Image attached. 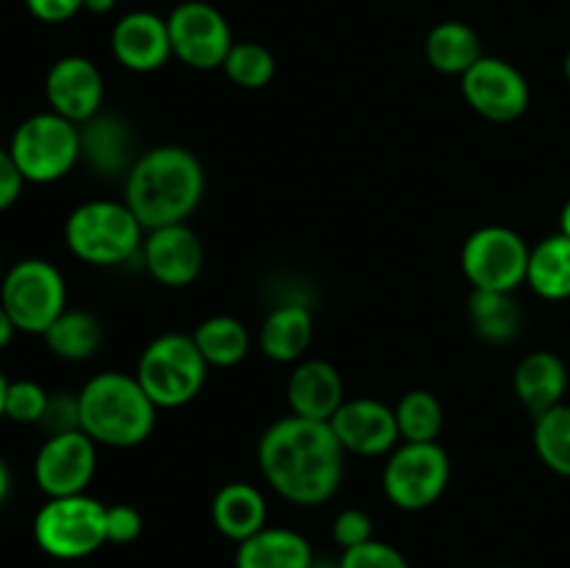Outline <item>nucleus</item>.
I'll return each mask as SVG.
<instances>
[{
    "label": "nucleus",
    "instance_id": "obj_1",
    "mask_svg": "<svg viewBox=\"0 0 570 568\" xmlns=\"http://www.w3.org/2000/svg\"><path fill=\"white\" fill-rule=\"evenodd\" d=\"M256 462L265 482L282 499L298 507H317L340 490L345 449L328 421L289 412L262 432Z\"/></svg>",
    "mask_w": 570,
    "mask_h": 568
},
{
    "label": "nucleus",
    "instance_id": "obj_2",
    "mask_svg": "<svg viewBox=\"0 0 570 568\" xmlns=\"http://www.w3.org/2000/svg\"><path fill=\"white\" fill-rule=\"evenodd\" d=\"M206 189L198 156L181 145H159L137 156L126 176V204L145 232L187 223Z\"/></svg>",
    "mask_w": 570,
    "mask_h": 568
},
{
    "label": "nucleus",
    "instance_id": "obj_3",
    "mask_svg": "<svg viewBox=\"0 0 570 568\" xmlns=\"http://www.w3.org/2000/svg\"><path fill=\"white\" fill-rule=\"evenodd\" d=\"M81 432L98 445L134 449L156 429L159 407L148 399L137 376L122 371H104L78 390Z\"/></svg>",
    "mask_w": 570,
    "mask_h": 568
},
{
    "label": "nucleus",
    "instance_id": "obj_4",
    "mask_svg": "<svg viewBox=\"0 0 570 568\" xmlns=\"http://www.w3.org/2000/svg\"><path fill=\"white\" fill-rule=\"evenodd\" d=\"M65 243L87 265L117 267L142 251L145 226L126 200H87L67 217Z\"/></svg>",
    "mask_w": 570,
    "mask_h": 568
},
{
    "label": "nucleus",
    "instance_id": "obj_5",
    "mask_svg": "<svg viewBox=\"0 0 570 568\" xmlns=\"http://www.w3.org/2000/svg\"><path fill=\"white\" fill-rule=\"evenodd\" d=\"M206 360L193 334H159L145 345L137 362V382L159 410H178L200 395L206 384Z\"/></svg>",
    "mask_w": 570,
    "mask_h": 568
},
{
    "label": "nucleus",
    "instance_id": "obj_6",
    "mask_svg": "<svg viewBox=\"0 0 570 568\" xmlns=\"http://www.w3.org/2000/svg\"><path fill=\"white\" fill-rule=\"evenodd\" d=\"M9 154L26 182L53 184L81 159V128L50 109L39 111L14 128Z\"/></svg>",
    "mask_w": 570,
    "mask_h": 568
},
{
    "label": "nucleus",
    "instance_id": "obj_7",
    "mask_svg": "<svg viewBox=\"0 0 570 568\" xmlns=\"http://www.w3.org/2000/svg\"><path fill=\"white\" fill-rule=\"evenodd\" d=\"M33 540L56 560H81L106 543V505L87 493L56 496L33 516Z\"/></svg>",
    "mask_w": 570,
    "mask_h": 568
},
{
    "label": "nucleus",
    "instance_id": "obj_8",
    "mask_svg": "<svg viewBox=\"0 0 570 568\" xmlns=\"http://www.w3.org/2000/svg\"><path fill=\"white\" fill-rule=\"evenodd\" d=\"M0 304L14 321L17 332L42 337L50 323L67 310V282L53 262L28 256L6 271Z\"/></svg>",
    "mask_w": 570,
    "mask_h": 568
},
{
    "label": "nucleus",
    "instance_id": "obj_9",
    "mask_svg": "<svg viewBox=\"0 0 570 568\" xmlns=\"http://www.w3.org/2000/svg\"><path fill=\"white\" fill-rule=\"evenodd\" d=\"M451 460L440 443H399L382 471L384 496L393 507L421 512L445 493Z\"/></svg>",
    "mask_w": 570,
    "mask_h": 568
},
{
    "label": "nucleus",
    "instance_id": "obj_10",
    "mask_svg": "<svg viewBox=\"0 0 570 568\" xmlns=\"http://www.w3.org/2000/svg\"><path fill=\"white\" fill-rule=\"evenodd\" d=\"M532 248L518 232L507 226L476 228L462 245V273L473 290L515 293L527 284Z\"/></svg>",
    "mask_w": 570,
    "mask_h": 568
},
{
    "label": "nucleus",
    "instance_id": "obj_11",
    "mask_svg": "<svg viewBox=\"0 0 570 568\" xmlns=\"http://www.w3.org/2000/svg\"><path fill=\"white\" fill-rule=\"evenodd\" d=\"M173 56L193 70H217L232 50V26L220 9L204 0H184L167 14Z\"/></svg>",
    "mask_w": 570,
    "mask_h": 568
},
{
    "label": "nucleus",
    "instance_id": "obj_12",
    "mask_svg": "<svg viewBox=\"0 0 570 568\" xmlns=\"http://www.w3.org/2000/svg\"><path fill=\"white\" fill-rule=\"evenodd\" d=\"M98 468V443L81 429L48 434L33 457V479L48 499L87 493Z\"/></svg>",
    "mask_w": 570,
    "mask_h": 568
},
{
    "label": "nucleus",
    "instance_id": "obj_13",
    "mask_svg": "<svg viewBox=\"0 0 570 568\" xmlns=\"http://www.w3.org/2000/svg\"><path fill=\"white\" fill-rule=\"evenodd\" d=\"M462 95L468 106L490 123L518 120L532 100L523 72L499 56H482L462 76Z\"/></svg>",
    "mask_w": 570,
    "mask_h": 568
},
{
    "label": "nucleus",
    "instance_id": "obj_14",
    "mask_svg": "<svg viewBox=\"0 0 570 568\" xmlns=\"http://www.w3.org/2000/svg\"><path fill=\"white\" fill-rule=\"evenodd\" d=\"M45 98H48L50 111L81 126L100 115L104 76L87 56H61L45 76Z\"/></svg>",
    "mask_w": 570,
    "mask_h": 568
},
{
    "label": "nucleus",
    "instance_id": "obj_15",
    "mask_svg": "<svg viewBox=\"0 0 570 568\" xmlns=\"http://www.w3.org/2000/svg\"><path fill=\"white\" fill-rule=\"evenodd\" d=\"M328 423H332L345 454H390L401 440L393 407L376 399H365V395L362 399H345Z\"/></svg>",
    "mask_w": 570,
    "mask_h": 568
},
{
    "label": "nucleus",
    "instance_id": "obj_16",
    "mask_svg": "<svg viewBox=\"0 0 570 568\" xmlns=\"http://www.w3.org/2000/svg\"><path fill=\"white\" fill-rule=\"evenodd\" d=\"M139 254L150 278L165 287H187L204 271V245L187 223L145 232Z\"/></svg>",
    "mask_w": 570,
    "mask_h": 568
},
{
    "label": "nucleus",
    "instance_id": "obj_17",
    "mask_svg": "<svg viewBox=\"0 0 570 568\" xmlns=\"http://www.w3.org/2000/svg\"><path fill=\"white\" fill-rule=\"evenodd\" d=\"M111 53L126 70L154 72L173 56L167 17L154 11H128L111 28Z\"/></svg>",
    "mask_w": 570,
    "mask_h": 568
},
{
    "label": "nucleus",
    "instance_id": "obj_18",
    "mask_svg": "<svg viewBox=\"0 0 570 568\" xmlns=\"http://www.w3.org/2000/svg\"><path fill=\"white\" fill-rule=\"evenodd\" d=\"M287 401L293 415L312 421H332L343 407L345 388L337 368L326 360H304L295 365L287 382Z\"/></svg>",
    "mask_w": 570,
    "mask_h": 568
},
{
    "label": "nucleus",
    "instance_id": "obj_19",
    "mask_svg": "<svg viewBox=\"0 0 570 568\" xmlns=\"http://www.w3.org/2000/svg\"><path fill=\"white\" fill-rule=\"evenodd\" d=\"M81 156L100 176H128L137 161L134 134L126 120L115 115H95L81 123Z\"/></svg>",
    "mask_w": 570,
    "mask_h": 568
},
{
    "label": "nucleus",
    "instance_id": "obj_20",
    "mask_svg": "<svg viewBox=\"0 0 570 568\" xmlns=\"http://www.w3.org/2000/svg\"><path fill=\"white\" fill-rule=\"evenodd\" d=\"M512 388L518 401L527 407L532 415L562 404L568 393V368L554 351H532L523 356L512 373Z\"/></svg>",
    "mask_w": 570,
    "mask_h": 568
},
{
    "label": "nucleus",
    "instance_id": "obj_21",
    "mask_svg": "<svg viewBox=\"0 0 570 568\" xmlns=\"http://www.w3.org/2000/svg\"><path fill=\"white\" fill-rule=\"evenodd\" d=\"M315 562L309 540L287 527H265L237 543L234 568H309Z\"/></svg>",
    "mask_w": 570,
    "mask_h": 568
},
{
    "label": "nucleus",
    "instance_id": "obj_22",
    "mask_svg": "<svg viewBox=\"0 0 570 568\" xmlns=\"http://www.w3.org/2000/svg\"><path fill=\"white\" fill-rule=\"evenodd\" d=\"M212 523L228 540H248L267 527V501L256 484L228 482L212 499Z\"/></svg>",
    "mask_w": 570,
    "mask_h": 568
},
{
    "label": "nucleus",
    "instance_id": "obj_23",
    "mask_svg": "<svg viewBox=\"0 0 570 568\" xmlns=\"http://www.w3.org/2000/svg\"><path fill=\"white\" fill-rule=\"evenodd\" d=\"M315 321L304 304H278L259 329V349L273 362H298L312 345Z\"/></svg>",
    "mask_w": 570,
    "mask_h": 568
},
{
    "label": "nucleus",
    "instance_id": "obj_24",
    "mask_svg": "<svg viewBox=\"0 0 570 568\" xmlns=\"http://www.w3.org/2000/svg\"><path fill=\"white\" fill-rule=\"evenodd\" d=\"M482 39L471 26L460 20H445L434 26L426 37V59L443 76H465L482 59Z\"/></svg>",
    "mask_w": 570,
    "mask_h": 568
},
{
    "label": "nucleus",
    "instance_id": "obj_25",
    "mask_svg": "<svg viewBox=\"0 0 570 568\" xmlns=\"http://www.w3.org/2000/svg\"><path fill=\"white\" fill-rule=\"evenodd\" d=\"M527 284L546 301L570 298V237L551 234L529 254Z\"/></svg>",
    "mask_w": 570,
    "mask_h": 568
},
{
    "label": "nucleus",
    "instance_id": "obj_26",
    "mask_svg": "<svg viewBox=\"0 0 570 568\" xmlns=\"http://www.w3.org/2000/svg\"><path fill=\"white\" fill-rule=\"evenodd\" d=\"M468 317L473 332L488 343H512L521 334V306L512 293H493V290H473L468 301Z\"/></svg>",
    "mask_w": 570,
    "mask_h": 568
},
{
    "label": "nucleus",
    "instance_id": "obj_27",
    "mask_svg": "<svg viewBox=\"0 0 570 568\" xmlns=\"http://www.w3.org/2000/svg\"><path fill=\"white\" fill-rule=\"evenodd\" d=\"M45 345L53 356L67 362H83L100 349V340H104V329L100 321L87 310H65L53 323L48 326V332L42 334Z\"/></svg>",
    "mask_w": 570,
    "mask_h": 568
},
{
    "label": "nucleus",
    "instance_id": "obj_28",
    "mask_svg": "<svg viewBox=\"0 0 570 568\" xmlns=\"http://www.w3.org/2000/svg\"><path fill=\"white\" fill-rule=\"evenodd\" d=\"M195 345L206 365L215 368H234L248 356L250 334L243 321L232 315H212L200 321L193 332Z\"/></svg>",
    "mask_w": 570,
    "mask_h": 568
},
{
    "label": "nucleus",
    "instance_id": "obj_29",
    "mask_svg": "<svg viewBox=\"0 0 570 568\" xmlns=\"http://www.w3.org/2000/svg\"><path fill=\"white\" fill-rule=\"evenodd\" d=\"M393 410L401 443H438L445 423V412L438 395L429 390H410L401 395Z\"/></svg>",
    "mask_w": 570,
    "mask_h": 568
},
{
    "label": "nucleus",
    "instance_id": "obj_30",
    "mask_svg": "<svg viewBox=\"0 0 570 568\" xmlns=\"http://www.w3.org/2000/svg\"><path fill=\"white\" fill-rule=\"evenodd\" d=\"M532 443L549 471L570 479V404H557L534 415Z\"/></svg>",
    "mask_w": 570,
    "mask_h": 568
},
{
    "label": "nucleus",
    "instance_id": "obj_31",
    "mask_svg": "<svg viewBox=\"0 0 570 568\" xmlns=\"http://www.w3.org/2000/svg\"><path fill=\"white\" fill-rule=\"evenodd\" d=\"M223 72L237 87L262 89L276 76V59L259 42H234L226 61H223Z\"/></svg>",
    "mask_w": 570,
    "mask_h": 568
},
{
    "label": "nucleus",
    "instance_id": "obj_32",
    "mask_svg": "<svg viewBox=\"0 0 570 568\" xmlns=\"http://www.w3.org/2000/svg\"><path fill=\"white\" fill-rule=\"evenodd\" d=\"M50 393L39 382L31 379H17L9 382L6 393V418L14 423H42L45 410H48Z\"/></svg>",
    "mask_w": 570,
    "mask_h": 568
},
{
    "label": "nucleus",
    "instance_id": "obj_33",
    "mask_svg": "<svg viewBox=\"0 0 570 568\" xmlns=\"http://www.w3.org/2000/svg\"><path fill=\"white\" fill-rule=\"evenodd\" d=\"M340 568H410V562L395 546L373 538L354 549H345L340 557Z\"/></svg>",
    "mask_w": 570,
    "mask_h": 568
},
{
    "label": "nucleus",
    "instance_id": "obj_34",
    "mask_svg": "<svg viewBox=\"0 0 570 568\" xmlns=\"http://www.w3.org/2000/svg\"><path fill=\"white\" fill-rule=\"evenodd\" d=\"M332 535L343 551L367 543V540H373L371 516L365 510H360V507H348V510L337 512V518L332 523Z\"/></svg>",
    "mask_w": 570,
    "mask_h": 568
},
{
    "label": "nucleus",
    "instance_id": "obj_35",
    "mask_svg": "<svg viewBox=\"0 0 570 568\" xmlns=\"http://www.w3.org/2000/svg\"><path fill=\"white\" fill-rule=\"evenodd\" d=\"M142 535V512L131 505L106 507V543L126 546Z\"/></svg>",
    "mask_w": 570,
    "mask_h": 568
},
{
    "label": "nucleus",
    "instance_id": "obj_36",
    "mask_svg": "<svg viewBox=\"0 0 570 568\" xmlns=\"http://www.w3.org/2000/svg\"><path fill=\"white\" fill-rule=\"evenodd\" d=\"M39 427L48 429V434L72 432L81 429V410H78V393H50L48 410H45L42 423Z\"/></svg>",
    "mask_w": 570,
    "mask_h": 568
},
{
    "label": "nucleus",
    "instance_id": "obj_37",
    "mask_svg": "<svg viewBox=\"0 0 570 568\" xmlns=\"http://www.w3.org/2000/svg\"><path fill=\"white\" fill-rule=\"evenodd\" d=\"M22 187H26V178H22L20 167L11 159L9 148H0V212L20 200Z\"/></svg>",
    "mask_w": 570,
    "mask_h": 568
},
{
    "label": "nucleus",
    "instance_id": "obj_38",
    "mask_svg": "<svg viewBox=\"0 0 570 568\" xmlns=\"http://www.w3.org/2000/svg\"><path fill=\"white\" fill-rule=\"evenodd\" d=\"M26 9L39 22L59 26V22L72 20L83 9V0H26Z\"/></svg>",
    "mask_w": 570,
    "mask_h": 568
},
{
    "label": "nucleus",
    "instance_id": "obj_39",
    "mask_svg": "<svg viewBox=\"0 0 570 568\" xmlns=\"http://www.w3.org/2000/svg\"><path fill=\"white\" fill-rule=\"evenodd\" d=\"M14 334H17L14 321H11L9 312H6L3 304H0V349H6V345L11 343V340H14Z\"/></svg>",
    "mask_w": 570,
    "mask_h": 568
},
{
    "label": "nucleus",
    "instance_id": "obj_40",
    "mask_svg": "<svg viewBox=\"0 0 570 568\" xmlns=\"http://www.w3.org/2000/svg\"><path fill=\"white\" fill-rule=\"evenodd\" d=\"M11 496V471L9 466H6V460L0 457V510H3V505L9 501Z\"/></svg>",
    "mask_w": 570,
    "mask_h": 568
},
{
    "label": "nucleus",
    "instance_id": "obj_41",
    "mask_svg": "<svg viewBox=\"0 0 570 568\" xmlns=\"http://www.w3.org/2000/svg\"><path fill=\"white\" fill-rule=\"evenodd\" d=\"M117 6V0H83V9L92 11V14H109Z\"/></svg>",
    "mask_w": 570,
    "mask_h": 568
},
{
    "label": "nucleus",
    "instance_id": "obj_42",
    "mask_svg": "<svg viewBox=\"0 0 570 568\" xmlns=\"http://www.w3.org/2000/svg\"><path fill=\"white\" fill-rule=\"evenodd\" d=\"M6 393H9V379H6V373L0 371V421L6 418Z\"/></svg>",
    "mask_w": 570,
    "mask_h": 568
},
{
    "label": "nucleus",
    "instance_id": "obj_43",
    "mask_svg": "<svg viewBox=\"0 0 570 568\" xmlns=\"http://www.w3.org/2000/svg\"><path fill=\"white\" fill-rule=\"evenodd\" d=\"M560 232L566 234V237H570V198L566 200V206H562L560 212Z\"/></svg>",
    "mask_w": 570,
    "mask_h": 568
},
{
    "label": "nucleus",
    "instance_id": "obj_44",
    "mask_svg": "<svg viewBox=\"0 0 570 568\" xmlns=\"http://www.w3.org/2000/svg\"><path fill=\"white\" fill-rule=\"evenodd\" d=\"M562 72H566V81L570 84V50H568L566 61H562Z\"/></svg>",
    "mask_w": 570,
    "mask_h": 568
},
{
    "label": "nucleus",
    "instance_id": "obj_45",
    "mask_svg": "<svg viewBox=\"0 0 570 568\" xmlns=\"http://www.w3.org/2000/svg\"><path fill=\"white\" fill-rule=\"evenodd\" d=\"M309 568H340V562H337V566H332V562H312V566Z\"/></svg>",
    "mask_w": 570,
    "mask_h": 568
},
{
    "label": "nucleus",
    "instance_id": "obj_46",
    "mask_svg": "<svg viewBox=\"0 0 570 568\" xmlns=\"http://www.w3.org/2000/svg\"><path fill=\"white\" fill-rule=\"evenodd\" d=\"M3 276H6V267H3V256H0V284H3Z\"/></svg>",
    "mask_w": 570,
    "mask_h": 568
},
{
    "label": "nucleus",
    "instance_id": "obj_47",
    "mask_svg": "<svg viewBox=\"0 0 570 568\" xmlns=\"http://www.w3.org/2000/svg\"><path fill=\"white\" fill-rule=\"evenodd\" d=\"M499 568H510V566H499Z\"/></svg>",
    "mask_w": 570,
    "mask_h": 568
}]
</instances>
